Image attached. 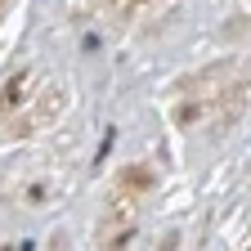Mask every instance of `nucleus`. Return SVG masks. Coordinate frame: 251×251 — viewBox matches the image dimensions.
<instances>
[{
	"instance_id": "obj_2",
	"label": "nucleus",
	"mask_w": 251,
	"mask_h": 251,
	"mask_svg": "<svg viewBox=\"0 0 251 251\" xmlns=\"http://www.w3.org/2000/svg\"><path fill=\"white\" fill-rule=\"evenodd\" d=\"M41 76L36 72H18L5 81V90H0V121L14 117V130L18 135H31L41 121H50L58 112V90L54 85H41V90H31Z\"/></svg>"
},
{
	"instance_id": "obj_1",
	"label": "nucleus",
	"mask_w": 251,
	"mask_h": 251,
	"mask_svg": "<svg viewBox=\"0 0 251 251\" xmlns=\"http://www.w3.org/2000/svg\"><path fill=\"white\" fill-rule=\"evenodd\" d=\"M247 85H251V58H225V63H215V68H202L198 76H188L175 90V121L193 126L211 108H220L225 99L242 94Z\"/></svg>"
}]
</instances>
